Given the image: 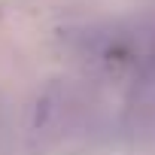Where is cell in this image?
I'll use <instances>...</instances> for the list:
<instances>
[{
	"mask_svg": "<svg viewBox=\"0 0 155 155\" xmlns=\"http://www.w3.org/2000/svg\"><path fill=\"white\" fill-rule=\"evenodd\" d=\"M76 91L67 85V82H49L34 107H31V122H28V131H31V140L37 146H52L58 143L67 128L73 125V116H76Z\"/></svg>",
	"mask_w": 155,
	"mask_h": 155,
	"instance_id": "1",
	"label": "cell"
}]
</instances>
